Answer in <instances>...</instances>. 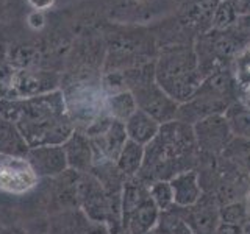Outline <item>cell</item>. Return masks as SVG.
I'll return each instance as SVG.
<instances>
[{"label": "cell", "mask_w": 250, "mask_h": 234, "mask_svg": "<svg viewBox=\"0 0 250 234\" xmlns=\"http://www.w3.org/2000/svg\"><path fill=\"white\" fill-rule=\"evenodd\" d=\"M242 234H250V233H242Z\"/></svg>", "instance_id": "31"}, {"label": "cell", "mask_w": 250, "mask_h": 234, "mask_svg": "<svg viewBox=\"0 0 250 234\" xmlns=\"http://www.w3.org/2000/svg\"><path fill=\"white\" fill-rule=\"evenodd\" d=\"M238 16L234 13L230 0H221L213 16V27L214 30H227L233 27V23L236 22Z\"/></svg>", "instance_id": "25"}, {"label": "cell", "mask_w": 250, "mask_h": 234, "mask_svg": "<svg viewBox=\"0 0 250 234\" xmlns=\"http://www.w3.org/2000/svg\"><path fill=\"white\" fill-rule=\"evenodd\" d=\"M148 192H150V198L156 205L161 213H166L174 208V192L169 181H155L152 184H148Z\"/></svg>", "instance_id": "23"}, {"label": "cell", "mask_w": 250, "mask_h": 234, "mask_svg": "<svg viewBox=\"0 0 250 234\" xmlns=\"http://www.w3.org/2000/svg\"><path fill=\"white\" fill-rule=\"evenodd\" d=\"M231 72L241 91L250 88V44L231 62Z\"/></svg>", "instance_id": "22"}, {"label": "cell", "mask_w": 250, "mask_h": 234, "mask_svg": "<svg viewBox=\"0 0 250 234\" xmlns=\"http://www.w3.org/2000/svg\"><path fill=\"white\" fill-rule=\"evenodd\" d=\"M192 130L200 155L213 156V158L221 156L224 148L233 137L224 114L209 116L192 125Z\"/></svg>", "instance_id": "7"}, {"label": "cell", "mask_w": 250, "mask_h": 234, "mask_svg": "<svg viewBox=\"0 0 250 234\" xmlns=\"http://www.w3.org/2000/svg\"><path fill=\"white\" fill-rule=\"evenodd\" d=\"M160 215L161 211L156 208L153 200L148 197L122 220V233L125 234L152 233L160 222Z\"/></svg>", "instance_id": "14"}, {"label": "cell", "mask_w": 250, "mask_h": 234, "mask_svg": "<svg viewBox=\"0 0 250 234\" xmlns=\"http://www.w3.org/2000/svg\"><path fill=\"white\" fill-rule=\"evenodd\" d=\"M200 152L191 125L180 120L161 123L158 135L144 147V162L136 178L147 186L199 166Z\"/></svg>", "instance_id": "2"}, {"label": "cell", "mask_w": 250, "mask_h": 234, "mask_svg": "<svg viewBox=\"0 0 250 234\" xmlns=\"http://www.w3.org/2000/svg\"><path fill=\"white\" fill-rule=\"evenodd\" d=\"M138 109L136 100L130 91H119L105 98V111L109 117L116 120H125Z\"/></svg>", "instance_id": "20"}, {"label": "cell", "mask_w": 250, "mask_h": 234, "mask_svg": "<svg viewBox=\"0 0 250 234\" xmlns=\"http://www.w3.org/2000/svg\"><path fill=\"white\" fill-rule=\"evenodd\" d=\"M230 3L238 18L250 14V0H230Z\"/></svg>", "instance_id": "27"}, {"label": "cell", "mask_w": 250, "mask_h": 234, "mask_svg": "<svg viewBox=\"0 0 250 234\" xmlns=\"http://www.w3.org/2000/svg\"><path fill=\"white\" fill-rule=\"evenodd\" d=\"M174 192L175 208H188L195 205L203 195L197 170H186L169 179Z\"/></svg>", "instance_id": "13"}, {"label": "cell", "mask_w": 250, "mask_h": 234, "mask_svg": "<svg viewBox=\"0 0 250 234\" xmlns=\"http://www.w3.org/2000/svg\"><path fill=\"white\" fill-rule=\"evenodd\" d=\"M221 158L231 164L234 169L250 176V140L242 137H231V140L221 153Z\"/></svg>", "instance_id": "18"}, {"label": "cell", "mask_w": 250, "mask_h": 234, "mask_svg": "<svg viewBox=\"0 0 250 234\" xmlns=\"http://www.w3.org/2000/svg\"><path fill=\"white\" fill-rule=\"evenodd\" d=\"M246 206H247V214H249V222H250V191L246 197Z\"/></svg>", "instance_id": "30"}, {"label": "cell", "mask_w": 250, "mask_h": 234, "mask_svg": "<svg viewBox=\"0 0 250 234\" xmlns=\"http://www.w3.org/2000/svg\"><path fill=\"white\" fill-rule=\"evenodd\" d=\"M236 100H239V88L231 67H222L203 78L194 96L178 106L177 120L192 127L209 116L224 114Z\"/></svg>", "instance_id": "4"}, {"label": "cell", "mask_w": 250, "mask_h": 234, "mask_svg": "<svg viewBox=\"0 0 250 234\" xmlns=\"http://www.w3.org/2000/svg\"><path fill=\"white\" fill-rule=\"evenodd\" d=\"M62 148L66 152V158L70 170H75L78 174H88L94 164V150L91 139L83 131H74Z\"/></svg>", "instance_id": "12"}, {"label": "cell", "mask_w": 250, "mask_h": 234, "mask_svg": "<svg viewBox=\"0 0 250 234\" xmlns=\"http://www.w3.org/2000/svg\"><path fill=\"white\" fill-rule=\"evenodd\" d=\"M224 116L233 137L250 140V108H247L241 100H236L227 108Z\"/></svg>", "instance_id": "19"}, {"label": "cell", "mask_w": 250, "mask_h": 234, "mask_svg": "<svg viewBox=\"0 0 250 234\" xmlns=\"http://www.w3.org/2000/svg\"><path fill=\"white\" fill-rule=\"evenodd\" d=\"M219 215H221V223L233 225V226H244L249 223V214L246 200L242 201H233L229 205H224L219 208Z\"/></svg>", "instance_id": "21"}, {"label": "cell", "mask_w": 250, "mask_h": 234, "mask_svg": "<svg viewBox=\"0 0 250 234\" xmlns=\"http://www.w3.org/2000/svg\"><path fill=\"white\" fill-rule=\"evenodd\" d=\"M122 80L125 84H128L127 91L133 94L138 109L153 117L160 123L177 119L180 105L155 81V62L141 64L135 70H127Z\"/></svg>", "instance_id": "5"}, {"label": "cell", "mask_w": 250, "mask_h": 234, "mask_svg": "<svg viewBox=\"0 0 250 234\" xmlns=\"http://www.w3.org/2000/svg\"><path fill=\"white\" fill-rule=\"evenodd\" d=\"M122 234H125V233H122Z\"/></svg>", "instance_id": "32"}, {"label": "cell", "mask_w": 250, "mask_h": 234, "mask_svg": "<svg viewBox=\"0 0 250 234\" xmlns=\"http://www.w3.org/2000/svg\"><path fill=\"white\" fill-rule=\"evenodd\" d=\"M233 28L236 30L242 38H246L247 41H250V14L238 18L236 22L233 23Z\"/></svg>", "instance_id": "26"}, {"label": "cell", "mask_w": 250, "mask_h": 234, "mask_svg": "<svg viewBox=\"0 0 250 234\" xmlns=\"http://www.w3.org/2000/svg\"><path fill=\"white\" fill-rule=\"evenodd\" d=\"M221 0H185L175 16L178 25L195 39L213 27V16Z\"/></svg>", "instance_id": "8"}, {"label": "cell", "mask_w": 250, "mask_h": 234, "mask_svg": "<svg viewBox=\"0 0 250 234\" xmlns=\"http://www.w3.org/2000/svg\"><path fill=\"white\" fill-rule=\"evenodd\" d=\"M203 80L192 44L161 47L155 61V81L178 105L189 100Z\"/></svg>", "instance_id": "3"}, {"label": "cell", "mask_w": 250, "mask_h": 234, "mask_svg": "<svg viewBox=\"0 0 250 234\" xmlns=\"http://www.w3.org/2000/svg\"><path fill=\"white\" fill-rule=\"evenodd\" d=\"M38 175L25 158L0 155V191L21 194L35 186Z\"/></svg>", "instance_id": "10"}, {"label": "cell", "mask_w": 250, "mask_h": 234, "mask_svg": "<svg viewBox=\"0 0 250 234\" xmlns=\"http://www.w3.org/2000/svg\"><path fill=\"white\" fill-rule=\"evenodd\" d=\"M239 100L244 103L247 108H250V88L246 89V91H241L239 92Z\"/></svg>", "instance_id": "29"}, {"label": "cell", "mask_w": 250, "mask_h": 234, "mask_svg": "<svg viewBox=\"0 0 250 234\" xmlns=\"http://www.w3.org/2000/svg\"><path fill=\"white\" fill-rule=\"evenodd\" d=\"M27 162L33 172L39 176L58 178L69 169L66 152L62 145H44L30 148L27 156Z\"/></svg>", "instance_id": "11"}, {"label": "cell", "mask_w": 250, "mask_h": 234, "mask_svg": "<svg viewBox=\"0 0 250 234\" xmlns=\"http://www.w3.org/2000/svg\"><path fill=\"white\" fill-rule=\"evenodd\" d=\"M219 203L208 194H203L200 200L192 206L175 208V213L183 218L192 234H214L221 225Z\"/></svg>", "instance_id": "9"}, {"label": "cell", "mask_w": 250, "mask_h": 234, "mask_svg": "<svg viewBox=\"0 0 250 234\" xmlns=\"http://www.w3.org/2000/svg\"><path fill=\"white\" fill-rule=\"evenodd\" d=\"M214 234H242V228H241V226L221 223L217 226V230L214 231Z\"/></svg>", "instance_id": "28"}, {"label": "cell", "mask_w": 250, "mask_h": 234, "mask_svg": "<svg viewBox=\"0 0 250 234\" xmlns=\"http://www.w3.org/2000/svg\"><path fill=\"white\" fill-rule=\"evenodd\" d=\"M156 230L160 231V234H192L183 218L175 213L174 208L166 211V213H161Z\"/></svg>", "instance_id": "24"}, {"label": "cell", "mask_w": 250, "mask_h": 234, "mask_svg": "<svg viewBox=\"0 0 250 234\" xmlns=\"http://www.w3.org/2000/svg\"><path fill=\"white\" fill-rule=\"evenodd\" d=\"M144 162V147L133 140H127L117 155L114 166L124 178H135L139 175Z\"/></svg>", "instance_id": "17"}, {"label": "cell", "mask_w": 250, "mask_h": 234, "mask_svg": "<svg viewBox=\"0 0 250 234\" xmlns=\"http://www.w3.org/2000/svg\"><path fill=\"white\" fill-rule=\"evenodd\" d=\"M250 44L233 27L211 28L194 39V52L203 78L222 67H231L233 59Z\"/></svg>", "instance_id": "6"}, {"label": "cell", "mask_w": 250, "mask_h": 234, "mask_svg": "<svg viewBox=\"0 0 250 234\" xmlns=\"http://www.w3.org/2000/svg\"><path fill=\"white\" fill-rule=\"evenodd\" d=\"M30 147L13 122L0 119V155L25 158Z\"/></svg>", "instance_id": "16"}, {"label": "cell", "mask_w": 250, "mask_h": 234, "mask_svg": "<svg viewBox=\"0 0 250 234\" xmlns=\"http://www.w3.org/2000/svg\"><path fill=\"white\" fill-rule=\"evenodd\" d=\"M0 119L13 122L30 148L62 145L75 131L61 91L27 98H0Z\"/></svg>", "instance_id": "1"}, {"label": "cell", "mask_w": 250, "mask_h": 234, "mask_svg": "<svg viewBox=\"0 0 250 234\" xmlns=\"http://www.w3.org/2000/svg\"><path fill=\"white\" fill-rule=\"evenodd\" d=\"M161 123L156 122L153 117L146 114L141 109H136L127 120H125V131H127L128 140H133L139 145L146 147L150 144L158 135Z\"/></svg>", "instance_id": "15"}]
</instances>
